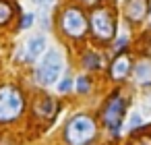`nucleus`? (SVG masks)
Masks as SVG:
<instances>
[{
    "label": "nucleus",
    "mask_w": 151,
    "mask_h": 145,
    "mask_svg": "<svg viewBox=\"0 0 151 145\" xmlns=\"http://www.w3.org/2000/svg\"><path fill=\"white\" fill-rule=\"evenodd\" d=\"M89 29L95 40L112 42L116 35V15L108 4H95L89 13Z\"/></svg>",
    "instance_id": "obj_1"
},
{
    "label": "nucleus",
    "mask_w": 151,
    "mask_h": 145,
    "mask_svg": "<svg viewBox=\"0 0 151 145\" xmlns=\"http://www.w3.org/2000/svg\"><path fill=\"white\" fill-rule=\"evenodd\" d=\"M58 25H60V31L64 35H68L73 40H81V38H85V33L89 29V19L85 17V13L79 6L70 4V6L60 11Z\"/></svg>",
    "instance_id": "obj_2"
},
{
    "label": "nucleus",
    "mask_w": 151,
    "mask_h": 145,
    "mask_svg": "<svg viewBox=\"0 0 151 145\" xmlns=\"http://www.w3.org/2000/svg\"><path fill=\"white\" fill-rule=\"evenodd\" d=\"M95 131L97 128H95L93 118L85 116V114H79V116L68 120V124L64 128V139L70 145H87L89 141H93Z\"/></svg>",
    "instance_id": "obj_3"
},
{
    "label": "nucleus",
    "mask_w": 151,
    "mask_h": 145,
    "mask_svg": "<svg viewBox=\"0 0 151 145\" xmlns=\"http://www.w3.org/2000/svg\"><path fill=\"white\" fill-rule=\"evenodd\" d=\"M23 112V95L13 85L0 87V122L15 120Z\"/></svg>",
    "instance_id": "obj_4"
},
{
    "label": "nucleus",
    "mask_w": 151,
    "mask_h": 145,
    "mask_svg": "<svg viewBox=\"0 0 151 145\" xmlns=\"http://www.w3.org/2000/svg\"><path fill=\"white\" fill-rule=\"evenodd\" d=\"M124 112H126V100L120 95V93H114L108 102H106V106H104V110H101V120H104V124L112 131V128H120V124H122V118H124Z\"/></svg>",
    "instance_id": "obj_5"
},
{
    "label": "nucleus",
    "mask_w": 151,
    "mask_h": 145,
    "mask_svg": "<svg viewBox=\"0 0 151 145\" xmlns=\"http://www.w3.org/2000/svg\"><path fill=\"white\" fill-rule=\"evenodd\" d=\"M60 71H62V56H60V52L50 50L46 54V58L42 60V64H40L35 75H37V81L42 85H52L60 77Z\"/></svg>",
    "instance_id": "obj_6"
},
{
    "label": "nucleus",
    "mask_w": 151,
    "mask_h": 145,
    "mask_svg": "<svg viewBox=\"0 0 151 145\" xmlns=\"http://www.w3.org/2000/svg\"><path fill=\"white\" fill-rule=\"evenodd\" d=\"M128 73H132V60H130V56L122 50V52L112 60V64H110V77H112L114 81H122V79L128 77Z\"/></svg>",
    "instance_id": "obj_7"
},
{
    "label": "nucleus",
    "mask_w": 151,
    "mask_h": 145,
    "mask_svg": "<svg viewBox=\"0 0 151 145\" xmlns=\"http://www.w3.org/2000/svg\"><path fill=\"white\" fill-rule=\"evenodd\" d=\"M132 81L141 87H151V58L143 56L132 64Z\"/></svg>",
    "instance_id": "obj_8"
},
{
    "label": "nucleus",
    "mask_w": 151,
    "mask_h": 145,
    "mask_svg": "<svg viewBox=\"0 0 151 145\" xmlns=\"http://www.w3.org/2000/svg\"><path fill=\"white\" fill-rule=\"evenodd\" d=\"M149 13V2L147 0H126L124 2V17L130 23H141Z\"/></svg>",
    "instance_id": "obj_9"
},
{
    "label": "nucleus",
    "mask_w": 151,
    "mask_h": 145,
    "mask_svg": "<svg viewBox=\"0 0 151 145\" xmlns=\"http://www.w3.org/2000/svg\"><path fill=\"white\" fill-rule=\"evenodd\" d=\"M42 52H46V38L44 35H33L27 42V54H25V58L27 60H35Z\"/></svg>",
    "instance_id": "obj_10"
},
{
    "label": "nucleus",
    "mask_w": 151,
    "mask_h": 145,
    "mask_svg": "<svg viewBox=\"0 0 151 145\" xmlns=\"http://www.w3.org/2000/svg\"><path fill=\"white\" fill-rule=\"evenodd\" d=\"M15 11H17V9L9 2V0H0V25L11 23V19H13Z\"/></svg>",
    "instance_id": "obj_11"
},
{
    "label": "nucleus",
    "mask_w": 151,
    "mask_h": 145,
    "mask_svg": "<svg viewBox=\"0 0 151 145\" xmlns=\"http://www.w3.org/2000/svg\"><path fill=\"white\" fill-rule=\"evenodd\" d=\"M54 110H56L54 100H42V102L35 106V112H37L40 116H52V114H54Z\"/></svg>",
    "instance_id": "obj_12"
},
{
    "label": "nucleus",
    "mask_w": 151,
    "mask_h": 145,
    "mask_svg": "<svg viewBox=\"0 0 151 145\" xmlns=\"http://www.w3.org/2000/svg\"><path fill=\"white\" fill-rule=\"evenodd\" d=\"M83 66H85V69H89V71L99 69V56H97L95 52H87V54L83 56Z\"/></svg>",
    "instance_id": "obj_13"
},
{
    "label": "nucleus",
    "mask_w": 151,
    "mask_h": 145,
    "mask_svg": "<svg viewBox=\"0 0 151 145\" xmlns=\"http://www.w3.org/2000/svg\"><path fill=\"white\" fill-rule=\"evenodd\" d=\"M89 89H91L89 77H79V79H77V91H79V93H87Z\"/></svg>",
    "instance_id": "obj_14"
},
{
    "label": "nucleus",
    "mask_w": 151,
    "mask_h": 145,
    "mask_svg": "<svg viewBox=\"0 0 151 145\" xmlns=\"http://www.w3.org/2000/svg\"><path fill=\"white\" fill-rule=\"evenodd\" d=\"M33 23H35V15H33V13H27V15H23L21 25H19V27H21V29H29Z\"/></svg>",
    "instance_id": "obj_15"
},
{
    "label": "nucleus",
    "mask_w": 151,
    "mask_h": 145,
    "mask_svg": "<svg viewBox=\"0 0 151 145\" xmlns=\"http://www.w3.org/2000/svg\"><path fill=\"white\" fill-rule=\"evenodd\" d=\"M130 145H151V139H149V137H143V135L132 133V141H130Z\"/></svg>",
    "instance_id": "obj_16"
},
{
    "label": "nucleus",
    "mask_w": 151,
    "mask_h": 145,
    "mask_svg": "<svg viewBox=\"0 0 151 145\" xmlns=\"http://www.w3.org/2000/svg\"><path fill=\"white\" fill-rule=\"evenodd\" d=\"M73 89V79L70 77H64L62 81H60V85H58V91L60 93H66V91H70Z\"/></svg>",
    "instance_id": "obj_17"
},
{
    "label": "nucleus",
    "mask_w": 151,
    "mask_h": 145,
    "mask_svg": "<svg viewBox=\"0 0 151 145\" xmlns=\"http://www.w3.org/2000/svg\"><path fill=\"white\" fill-rule=\"evenodd\" d=\"M141 122H143V120H141V114H132V116H130V128H132V131H134L137 126H141Z\"/></svg>",
    "instance_id": "obj_18"
},
{
    "label": "nucleus",
    "mask_w": 151,
    "mask_h": 145,
    "mask_svg": "<svg viewBox=\"0 0 151 145\" xmlns=\"http://www.w3.org/2000/svg\"><path fill=\"white\" fill-rule=\"evenodd\" d=\"M40 25H42L44 29L50 27V19H48V15H46V6H44V13H42V21H40Z\"/></svg>",
    "instance_id": "obj_19"
},
{
    "label": "nucleus",
    "mask_w": 151,
    "mask_h": 145,
    "mask_svg": "<svg viewBox=\"0 0 151 145\" xmlns=\"http://www.w3.org/2000/svg\"><path fill=\"white\" fill-rule=\"evenodd\" d=\"M31 2H33V4H37V6H42V9H44V6H50V4H52V2H54V0H31Z\"/></svg>",
    "instance_id": "obj_20"
},
{
    "label": "nucleus",
    "mask_w": 151,
    "mask_h": 145,
    "mask_svg": "<svg viewBox=\"0 0 151 145\" xmlns=\"http://www.w3.org/2000/svg\"><path fill=\"white\" fill-rule=\"evenodd\" d=\"M149 15H151V9H149Z\"/></svg>",
    "instance_id": "obj_21"
}]
</instances>
